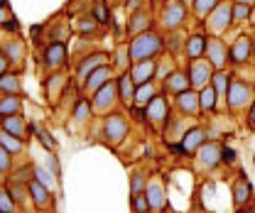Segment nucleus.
I'll list each match as a JSON object with an SVG mask.
<instances>
[{
	"mask_svg": "<svg viewBox=\"0 0 255 213\" xmlns=\"http://www.w3.org/2000/svg\"><path fill=\"white\" fill-rule=\"evenodd\" d=\"M113 71H116V69H113L111 64H103V66H98L94 74H89V79L81 84L84 93H86V96H89V93L94 96V93L98 91L101 86H106L108 81H113Z\"/></svg>",
	"mask_w": 255,
	"mask_h": 213,
	"instance_id": "nucleus-12",
	"label": "nucleus"
},
{
	"mask_svg": "<svg viewBox=\"0 0 255 213\" xmlns=\"http://www.w3.org/2000/svg\"><path fill=\"white\" fill-rule=\"evenodd\" d=\"M128 135V120L123 113H108L103 118V137L116 147L123 142V137Z\"/></svg>",
	"mask_w": 255,
	"mask_h": 213,
	"instance_id": "nucleus-7",
	"label": "nucleus"
},
{
	"mask_svg": "<svg viewBox=\"0 0 255 213\" xmlns=\"http://www.w3.org/2000/svg\"><path fill=\"white\" fill-rule=\"evenodd\" d=\"M152 30V12L145 7V10H137V12H132L130 15V22L126 25V32L130 37H137V34H142V32Z\"/></svg>",
	"mask_w": 255,
	"mask_h": 213,
	"instance_id": "nucleus-17",
	"label": "nucleus"
},
{
	"mask_svg": "<svg viewBox=\"0 0 255 213\" xmlns=\"http://www.w3.org/2000/svg\"><path fill=\"white\" fill-rule=\"evenodd\" d=\"M187 89H191L189 76H187V71H179V69H174V71L162 81V91L169 93V96H177V93L187 91Z\"/></svg>",
	"mask_w": 255,
	"mask_h": 213,
	"instance_id": "nucleus-18",
	"label": "nucleus"
},
{
	"mask_svg": "<svg viewBox=\"0 0 255 213\" xmlns=\"http://www.w3.org/2000/svg\"><path fill=\"white\" fill-rule=\"evenodd\" d=\"M145 2H147V0H128L126 10L132 15V12H137V10H145Z\"/></svg>",
	"mask_w": 255,
	"mask_h": 213,
	"instance_id": "nucleus-44",
	"label": "nucleus"
},
{
	"mask_svg": "<svg viewBox=\"0 0 255 213\" xmlns=\"http://www.w3.org/2000/svg\"><path fill=\"white\" fill-rule=\"evenodd\" d=\"M219 93L214 91V86L209 84V86H204L201 91H199V106H201V113H216V108H219Z\"/></svg>",
	"mask_w": 255,
	"mask_h": 213,
	"instance_id": "nucleus-28",
	"label": "nucleus"
},
{
	"mask_svg": "<svg viewBox=\"0 0 255 213\" xmlns=\"http://www.w3.org/2000/svg\"><path fill=\"white\" fill-rule=\"evenodd\" d=\"M253 57V39L248 34H238L236 42L228 47V59L231 64H246Z\"/></svg>",
	"mask_w": 255,
	"mask_h": 213,
	"instance_id": "nucleus-11",
	"label": "nucleus"
},
{
	"mask_svg": "<svg viewBox=\"0 0 255 213\" xmlns=\"http://www.w3.org/2000/svg\"><path fill=\"white\" fill-rule=\"evenodd\" d=\"M248 125L255 130V98H253V103H251V108H248Z\"/></svg>",
	"mask_w": 255,
	"mask_h": 213,
	"instance_id": "nucleus-49",
	"label": "nucleus"
},
{
	"mask_svg": "<svg viewBox=\"0 0 255 213\" xmlns=\"http://www.w3.org/2000/svg\"><path fill=\"white\" fill-rule=\"evenodd\" d=\"M0 145L10 154H20L25 150V140H20V137H15V135H7V132L0 135Z\"/></svg>",
	"mask_w": 255,
	"mask_h": 213,
	"instance_id": "nucleus-35",
	"label": "nucleus"
},
{
	"mask_svg": "<svg viewBox=\"0 0 255 213\" xmlns=\"http://www.w3.org/2000/svg\"><path fill=\"white\" fill-rule=\"evenodd\" d=\"M145 110H147V120L152 122V125H167V120H169V103H167L164 93H157L147 103Z\"/></svg>",
	"mask_w": 255,
	"mask_h": 213,
	"instance_id": "nucleus-13",
	"label": "nucleus"
},
{
	"mask_svg": "<svg viewBox=\"0 0 255 213\" xmlns=\"http://www.w3.org/2000/svg\"><path fill=\"white\" fill-rule=\"evenodd\" d=\"M228 2H233V0H228Z\"/></svg>",
	"mask_w": 255,
	"mask_h": 213,
	"instance_id": "nucleus-55",
	"label": "nucleus"
},
{
	"mask_svg": "<svg viewBox=\"0 0 255 213\" xmlns=\"http://www.w3.org/2000/svg\"><path fill=\"white\" fill-rule=\"evenodd\" d=\"M12 169V157H10V152L0 145V174H7Z\"/></svg>",
	"mask_w": 255,
	"mask_h": 213,
	"instance_id": "nucleus-42",
	"label": "nucleus"
},
{
	"mask_svg": "<svg viewBox=\"0 0 255 213\" xmlns=\"http://www.w3.org/2000/svg\"><path fill=\"white\" fill-rule=\"evenodd\" d=\"M91 17H94L98 25H111V12L106 10V5H103V2H96V5H94Z\"/></svg>",
	"mask_w": 255,
	"mask_h": 213,
	"instance_id": "nucleus-38",
	"label": "nucleus"
},
{
	"mask_svg": "<svg viewBox=\"0 0 255 213\" xmlns=\"http://www.w3.org/2000/svg\"><path fill=\"white\" fill-rule=\"evenodd\" d=\"M62 84H64L62 76H52V79H49V84H47V93L57 98V93H59V86H62Z\"/></svg>",
	"mask_w": 255,
	"mask_h": 213,
	"instance_id": "nucleus-43",
	"label": "nucleus"
},
{
	"mask_svg": "<svg viewBox=\"0 0 255 213\" xmlns=\"http://www.w3.org/2000/svg\"><path fill=\"white\" fill-rule=\"evenodd\" d=\"M116 84H118V98H121V103L130 108L132 103H135V81H132V76H130V71H123V74H118L116 76Z\"/></svg>",
	"mask_w": 255,
	"mask_h": 213,
	"instance_id": "nucleus-19",
	"label": "nucleus"
},
{
	"mask_svg": "<svg viewBox=\"0 0 255 213\" xmlns=\"http://www.w3.org/2000/svg\"><path fill=\"white\" fill-rule=\"evenodd\" d=\"M231 27H233V2L223 0L221 5L204 20V30H206L209 37H223Z\"/></svg>",
	"mask_w": 255,
	"mask_h": 213,
	"instance_id": "nucleus-2",
	"label": "nucleus"
},
{
	"mask_svg": "<svg viewBox=\"0 0 255 213\" xmlns=\"http://www.w3.org/2000/svg\"><path fill=\"white\" fill-rule=\"evenodd\" d=\"M174 106H177L179 115L196 118V115L201 113V106H199V91H196V89H187V91L177 93V96H174Z\"/></svg>",
	"mask_w": 255,
	"mask_h": 213,
	"instance_id": "nucleus-10",
	"label": "nucleus"
},
{
	"mask_svg": "<svg viewBox=\"0 0 255 213\" xmlns=\"http://www.w3.org/2000/svg\"><path fill=\"white\" fill-rule=\"evenodd\" d=\"M91 110H94V106L89 103V98H84V96H81V98L76 101V106H74V113H71V115H74V120L76 122H86L89 118H91Z\"/></svg>",
	"mask_w": 255,
	"mask_h": 213,
	"instance_id": "nucleus-34",
	"label": "nucleus"
},
{
	"mask_svg": "<svg viewBox=\"0 0 255 213\" xmlns=\"http://www.w3.org/2000/svg\"><path fill=\"white\" fill-rule=\"evenodd\" d=\"M214 71H216V69L211 66V61L206 59V57L194 59V61H187V76H189L191 89H196V91H201L204 86H209V84H211Z\"/></svg>",
	"mask_w": 255,
	"mask_h": 213,
	"instance_id": "nucleus-5",
	"label": "nucleus"
},
{
	"mask_svg": "<svg viewBox=\"0 0 255 213\" xmlns=\"http://www.w3.org/2000/svg\"><path fill=\"white\" fill-rule=\"evenodd\" d=\"M236 213H255V211H248V209H246V211H243V209H238V211Z\"/></svg>",
	"mask_w": 255,
	"mask_h": 213,
	"instance_id": "nucleus-53",
	"label": "nucleus"
},
{
	"mask_svg": "<svg viewBox=\"0 0 255 213\" xmlns=\"http://www.w3.org/2000/svg\"><path fill=\"white\" fill-rule=\"evenodd\" d=\"M20 110H22L20 96L17 93H2V98H0V118H5V115H20Z\"/></svg>",
	"mask_w": 255,
	"mask_h": 213,
	"instance_id": "nucleus-29",
	"label": "nucleus"
},
{
	"mask_svg": "<svg viewBox=\"0 0 255 213\" xmlns=\"http://www.w3.org/2000/svg\"><path fill=\"white\" fill-rule=\"evenodd\" d=\"M64 59H66V42H49L44 47V54H42V61L47 69H57L62 66Z\"/></svg>",
	"mask_w": 255,
	"mask_h": 213,
	"instance_id": "nucleus-20",
	"label": "nucleus"
},
{
	"mask_svg": "<svg viewBox=\"0 0 255 213\" xmlns=\"http://www.w3.org/2000/svg\"><path fill=\"white\" fill-rule=\"evenodd\" d=\"M233 206H236V211L238 209H243L248 201H251V196H253V186H251V182L243 177V174H238V179L233 182Z\"/></svg>",
	"mask_w": 255,
	"mask_h": 213,
	"instance_id": "nucleus-21",
	"label": "nucleus"
},
{
	"mask_svg": "<svg viewBox=\"0 0 255 213\" xmlns=\"http://www.w3.org/2000/svg\"><path fill=\"white\" fill-rule=\"evenodd\" d=\"M253 98H255V91L248 81H243V79H233L231 81V89H228V96H226V103H228L231 110L241 113V110L251 108Z\"/></svg>",
	"mask_w": 255,
	"mask_h": 213,
	"instance_id": "nucleus-3",
	"label": "nucleus"
},
{
	"mask_svg": "<svg viewBox=\"0 0 255 213\" xmlns=\"http://www.w3.org/2000/svg\"><path fill=\"white\" fill-rule=\"evenodd\" d=\"M118 101H121V98H118V84H116V79H113V81H108L106 86H101V89L94 93L91 106H94L96 113L108 115V113H113V108H116Z\"/></svg>",
	"mask_w": 255,
	"mask_h": 213,
	"instance_id": "nucleus-6",
	"label": "nucleus"
},
{
	"mask_svg": "<svg viewBox=\"0 0 255 213\" xmlns=\"http://www.w3.org/2000/svg\"><path fill=\"white\" fill-rule=\"evenodd\" d=\"M0 213H15V196L10 189H0Z\"/></svg>",
	"mask_w": 255,
	"mask_h": 213,
	"instance_id": "nucleus-37",
	"label": "nucleus"
},
{
	"mask_svg": "<svg viewBox=\"0 0 255 213\" xmlns=\"http://www.w3.org/2000/svg\"><path fill=\"white\" fill-rule=\"evenodd\" d=\"M96 25H98V22H96L94 17H89V22H86V20H81V25H79V30L84 32V34H86V32H94L96 30Z\"/></svg>",
	"mask_w": 255,
	"mask_h": 213,
	"instance_id": "nucleus-46",
	"label": "nucleus"
},
{
	"mask_svg": "<svg viewBox=\"0 0 255 213\" xmlns=\"http://www.w3.org/2000/svg\"><path fill=\"white\" fill-rule=\"evenodd\" d=\"M248 25H253V27H255V5L251 7V20H248Z\"/></svg>",
	"mask_w": 255,
	"mask_h": 213,
	"instance_id": "nucleus-50",
	"label": "nucleus"
},
{
	"mask_svg": "<svg viewBox=\"0 0 255 213\" xmlns=\"http://www.w3.org/2000/svg\"><path fill=\"white\" fill-rule=\"evenodd\" d=\"M0 7H7V0H0Z\"/></svg>",
	"mask_w": 255,
	"mask_h": 213,
	"instance_id": "nucleus-54",
	"label": "nucleus"
},
{
	"mask_svg": "<svg viewBox=\"0 0 255 213\" xmlns=\"http://www.w3.org/2000/svg\"><path fill=\"white\" fill-rule=\"evenodd\" d=\"M113 57H116V61H113L111 66H113L118 74L128 71V64H132V59H130V47H128V44H121V47L116 49V54H113Z\"/></svg>",
	"mask_w": 255,
	"mask_h": 213,
	"instance_id": "nucleus-32",
	"label": "nucleus"
},
{
	"mask_svg": "<svg viewBox=\"0 0 255 213\" xmlns=\"http://www.w3.org/2000/svg\"><path fill=\"white\" fill-rule=\"evenodd\" d=\"M130 76H132L135 86L147 84V81H155V76H157V59L135 61V64L130 66Z\"/></svg>",
	"mask_w": 255,
	"mask_h": 213,
	"instance_id": "nucleus-15",
	"label": "nucleus"
},
{
	"mask_svg": "<svg viewBox=\"0 0 255 213\" xmlns=\"http://www.w3.org/2000/svg\"><path fill=\"white\" fill-rule=\"evenodd\" d=\"M145 189H147V177L145 174H132V184H130V191H132V196L135 194H145Z\"/></svg>",
	"mask_w": 255,
	"mask_h": 213,
	"instance_id": "nucleus-41",
	"label": "nucleus"
},
{
	"mask_svg": "<svg viewBox=\"0 0 255 213\" xmlns=\"http://www.w3.org/2000/svg\"><path fill=\"white\" fill-rule=\"evenodd\" d=\"M187 5H182V2H177V0H167V2H162V7H159V22H162V27L167 32H177L184 22H187Z\"/></svg>",
	"mask_w": 255,
	"mask_h": 213,
	"instance_id": "nucleus-4",
	"label": "nucleus"
},
{
	"mask_svg": "<svg viewBox=\"0 0 255 213\" xmlns=\"http://www.w3.org/2000/svg\"><path fill=\"white\" fill-rule=\"evenodd\" d=\"M22 213H27V211H22Z\"/></svg>",
	"mask_w": 255,
	"mask_h": 213,
	"instance_id": "nucleus-56",
	"label": "nucleus"
},
{
	"mask_svg": "<svg viewBox=\"0 0 255 213\" xmlns=\"http://www.w3.org/2000/svg\"><path fill=\"white\" fill-rule=\"evenodd\" d=\"M150 199H147V194H135L132 196V211L135 213H150Z\"/></svg>",
	"mask_w": 255,
	"mask_h": 213,
	"instance_id": "nucleus-39",
	"label": "nucleus"
},
{
	"mask_svg": "<svg viewBox=\"0 0 255 213\" xmlns=\"http://www.w3.org/2000/svg\"><path fill=\"white\" fill-rule=\"evenodd\" d=\"M0 127H2V132H7V135H15V137H20V140H27L25 135H27V125L22 122L20 115H5L2 120H0Z\"/></svg>",
	"mask_w": 255,
	"mask_h": 213,
	"instance_id": "nucleus-26",
	"label": "nucleus"
},
{
	"mask_svg": "<svg viewBox=\"0 0 255 213\" xmlns=\"http://www.w3.org/2000/svg\"><path fill=\"white\" fill-rule=\"evenodd\" d=\"M177 2H182V5H187V7H189V5L194 2V0H177Z\"/></svg>",
	"mask_w": 255,
	"mask_h": 213,
	"instance_id": "nucleus-52",
	"label": "nucleus"
},
{
	"mask_svg": "<svg viewBox=\"0 0 255 213\" xmlns=\"http://www.w3.org/2000/svg\"><path fill=\"white\" fill-rule=\"evenodd\" d=\"M206 142V130L204 127H199V125H194L189 127L184 135H182V147H184V154H194L201 145Z\"/></svg>",
	"mask_w": 255,
	"mask_h": 213,
	"instance_id": "nucleus-22",
	"label": "nucleus"
},
{
	"mask_svg": "<svg viewBox=\"0 0 255 213\" xmlns=\"http://www.w3.org/2000/svg\"><path fill=\"white\" fill-rule=\"evenodd\" d=\"M106 61H108V54H103V52H94V54L84 57V59L79 61V66H76V81L84 84L89 79V74H94L96 69L103 66Z\"/></svg>",
	"mask_w": 255,
	"mask_h": 213,
	"instance_id": "nucleus-16",
	"label": "nucleus"
},
{
	"mask_svg": "<svg viewBox=\"0 0 255 213\" xmlns=\"http://www.w3.org/2000/svg\"><path fill=\"white\" fill-rule=\"evenodd\" d=\"M128 47H130V59H132V64L135 61H145V59H157L159 54L164 52V39H162L159 32L147 30V32H142V34H137V37H132Z\"/></svg>",
	"mask_w": 255,
	"mask_h": 213,
	"instance_id": "nucleus-1",
	"label": "nucleus"
},
{
	"mask_svg": "<svg viewBox=\"0 0 255 213\" xmlns=\"http://www.w3.org/2000/svg\"><path fill=\"white\" fill-rule=\"evenodd\" d=\"M2 54L7 57L10 64L22 66V59H25V42H22L20 37H10V39L2 44Z\"/></svg>",
	"mask_w": 255,
	"mask_h": 213,
	"instance_id": "nucleus-24",
	"label": "nucleus"
},
{
	"mask_svg": "<svg viewBox=\"0 0 255 213\" xmlns=\"http://www.w3.org/2000/svg\"><path fill=\"white\" fill-rule=\"evenodd\" d=\"M233 2H241V5H251V7L255 5V0H233Z\"/></svg>",
	"mask_w": 255,
	"mask_h": 213,
	"instance_id": "nucleus-51",
	"label": "nucleus"
},
{
	"mask_svg": "<svg viewBox=\"0 0 255 213\" xmlns=\"http://www.w3.org/2000/svg\"><path fill=\"white\" fill-rule=\"evenodd\" d=\"M231 81H233V76H231V71H214V79H211V86H214V91L219 93V98H226L228 96V89H231Z\"/></svg>",
	"mask_w": 255,
	"mask_h": 213,
	"instance_id": "nucleus-30",
	"label": "nucleus"
},
{
	"mask_svg": "<svg viewBox=\"0 0 255 213\" xmlns=\"http://www.w3.org/2000/svg\"><path fill=\"white\" fill-rule=\"evenodd\" d=\"M145 194H147V199H150V206H152L155 211H162V209L167 206V191H164V184L159 182V179L147 182Z\"/></svg>",
	"mask_w": 255,
	"mask_h": 213,
	"instance_id": "nucleus-23",
	"label": "nucleus"
},
{
	"mask_svg": "<svg viewBox=\"0 0 255 213\" xmlns=\"http://www.w3.org/2000/svg\"><path fill=\"white\" fill-rule=\"evenodd\" d=\"M221 150L223 145L221 142H204L199 150H196V167L204 169V172H211L221 164Z\"/></svg>",
	"mask_w": 255,
	"mask_h": 213,
	"instance_id": "nucleus-8",
	"label": "nucleus"
},
{
	"mask_svg": "<svg viewBox=\"0 0 255 213\" xmlns=\"http://www.w3.org/2000/svg\"><path fill=\"white\" fill-rule=\"evenodd\" d=\"M206 59L211 61V66L216 69V71H221L226 69V64H228V44L223 42L221 37H209V42H206V54H204Z\"/></svg>",
	"mask_w": 255,
	"mask_h": 213,
	"instance_id": "nucleus-9",
	"label": "nucleus"
},
{
	"mask_svg": "<svg viewBox=\"0 0 255 213\" xmlns=\"http://www.w3.org/2000/svg\"><path fill=\"white\" fill-rule=\"evenodd\" d=\"M34 177H37V182L44 184L47 189H52L54 186V174H49L44 167H39V164H34Z\"/></svg>",
	"mask_w": 255,
	"mask_h": 213,
	"instance_id": "nucleus-40",
	"label": "nucleus"
},
{
	"mask_svg": "<svg viewBox=\"0 0 255 213\" xmlns=\"http://www.w3.org/2000/svg\"><path fill=\"white\" fill-rule=\"evenodd\" d=\"M221 2L223 0H194V2H191V10H194V15L204 22V20H206V17H209Z\"/></svg>",
	"mask_w": 255,
	"mask_h": 213,
	"instance_id": "nucleus-31",
	"label": "nucleus"
},
{
	"mask_svg": "<svg viewBox=\"0 0 255 213\" xmlns=\"http://www.w3.org/2000/svg\"><path fill=\"white\" fill-rule=\"evenodd\" d=\"M251 20V5H241V2H233V25H246Z\"/></svg>",
	"mask_w": 255,
	"mask_h": 213,
	"instance_id": "nucleus-36",
	"label": "nucleus"
},
{
	"mask_svg": "<svg viewBox=\"0 0 255 213\" xmlns=\"http://www.w3.org/2000/svg\"><path fill=\"white\" fill-rule=\"evenodd\" d=\"M7 69H10V61H7V57L2 54V49H0V76L7 74Z\"/></svg>",
	"mask_w": 255,
	"mask_h": 213,
	"instance_id": "nucleus-48",
	"label": "nucleus"
},
{
	"mask_svg": "<svg viewBox=\"0 0 255 213\" xmlns=\"http://www.w3.org/2000/svg\"><path fill=\"white\" fill-rule=\"evenodd\" d=\"M221 162H226V164H233L236 162V152L231 147H226V145H223V150H221Z\"/></svg>",
	"mask_w": 255,
	"mask_h": 213,
	"instance_id": "nucleus-45",
	"label": "nucleus"
},
{
	"mask_svg": "<svg viewBox=\"0 0 255 213\" xmlns=\"http://www.w3.org/2000/svg\"><path fill=\"white\" fill-rule=\"evenodd\" d=\"M206 42H209V34L206 32H194L184 39V57L187 61H194V59H201L206 54Z\"/></svg>",
	"mask_w": 255,
	"mask_h": 213,
	"instance_id": "nucleus-14",
	"label": "nucleus"
},
{
	"mask_svg": "<svg viewBox=\"0 0 255 213\" xmlns=\"http://www.w3.org/2000/svg\"><path fill=\"white\" fill-rule=\"evenodd\" d=\"M27 191L32 194V201H34L37 209H49V206H52V196H49V189H47L44 184L32 179V182L27 184Z\"/></svg>",
	"mask_w": 255,
	"mask_h": 213,
	"instance_id": "nucleus-25",
	"label": "nucleus"
},
{
	"mask_svg": "<svg viewBox=\"0 0 255 213\" xmlns=\"http://www.w3.org/2000/svg\"><path fill=\"white\" fill-rule=\"evenodd\" d=\"M0 91L2 93H22V84H20V76L17 74H2L0 76Z\"/></svg>",
	"mask_w": 255,
	"mask_h": 213,
	"instance_id": "nucleus-33",
	"label": "nucleus"
},
{
	"mask_svg": "<svg viewBox=\"0 0 255 213\" xmlns=\"http://www.w3.org/2000/svg\"><path fill=\"white\" fill-rule=\"evenodd\" d=\"M159 93V84L157 81H147V84H140L135 89V103L132 106H140V108H147V103Z\"/></svg>",
	"mask_w": 255,
	"mask_h": 213,
	"instance_id": "nucleus-27",
	"label": "nucleus"
},
{
	"mask_svg": "<svg viewBox=\"0 0 255 213\" xmlns=\"http://www.w3.org/2000/svg\"><path fill=\"white\" fill-rule=\"evenodd\" d=\"M10 20H12V15L7 12V7H0V27H5Z\"/></svg>",
	"mask_w": 255,
	"mask_h": 213,
	"instance_id": "nucleus-47",
	"label": "nucleus"
}]
</instances>
